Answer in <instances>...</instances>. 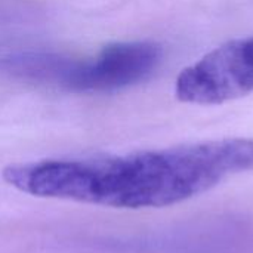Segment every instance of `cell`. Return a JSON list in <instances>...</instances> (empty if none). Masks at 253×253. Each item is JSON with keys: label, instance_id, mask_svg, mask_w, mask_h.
<instances>
[{"label": "cell", "instance_id": "cell-3", "mask_svg": "<svg viewBox=\"0 0 253 253\" xmlns=\"http://www.w3.org/2000/svg\"><path fill=\"white\" fill-rule=\"evenodd\" d=\"M253 92V36L233 39L184 68L176 79L179 101L218 105Z\"/></svg>", "mask_w": 253, "mask_h": 253}, {"label": "cell", "instance_id": "cell-1", "mask_svg": "<svg viewBox=\"0 0 253 253\" xmlns=\"http://www.w3.org/2000/svg\"><path fill=\"white\" fill-rule=\"evenodd\" d=\"M222 163L209 142L127 156L43 160L3 170L13 188L47 199L141 209L188 200L218 185Z\"/></svg>", "mask_w": 253, "mask_h": 253}, {"label": "cell", "instance_id": "cell-2", "mask_svg": "<svg viewBox=\"0 0 253 253\" xmlns=\"http://www.w3.org/2000/svg\"><path fill=\"white\" fill-rule=\"evenodd\" d=\"M162 49L153 42L107 46L92 61L50 52H18L0 59L12 77L74 92H111L145 80L159 65Z\"/></svg>", "mask_w": 253, "mask_h": 253}]
</instances>
